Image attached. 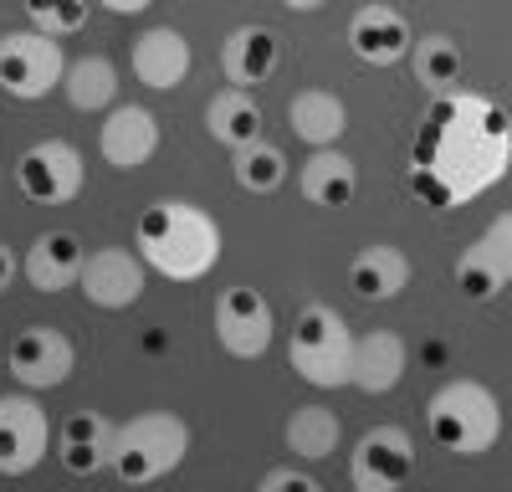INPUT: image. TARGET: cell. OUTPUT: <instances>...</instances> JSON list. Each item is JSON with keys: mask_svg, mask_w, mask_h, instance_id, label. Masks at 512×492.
<instances>
[{"mask_svg": "<svg viewBox=\"0 0 512 492\" xmlns=\"http://www.w3.org/2000/svg\"><path fill=\"white\" fill-rule=\"evenodd\" d=\"M287 451L292 457H303V462H323L338 451V436H344V426H338V416L328 405H297L292 416H287Z\"/></svg>", "mask_w": 512, "mask_h": 492, "instance_id": "cell-25", "label": "cell"}, {"mask_svg": "<svg viewBox=\"0 0 512 492\" xmlns=\"http://www.w3.org/2000/svg\"><path fill=\"white\" fill-rule=\"evenodd\" d=\"M282 6H287V11H323L328 0H282Z\"/></svg>", "mask_w": 512, "mask_h": 492, "instance_id": "cell-33", "label": "cell"}, {"mask_svg": "<svg viewBox=\"0 0 512 492\" xmlns=\"http://www.w3.org/2000/svg\"><path fill=\"white\" fill-rule=\"evenodd\" d=\"M205 129H210L216 144H226L236 154V149L262 139V108H256V98L246 88H221L205 103Z\"/></svg>", "mask_w": 512, "mask_h": 492, "instance_id": "cell-24", "label": "cell"}, {"mask_svg": "<svg viewBox=\"0 0 512 492\" xmlns=\"http://www.w3.org/2000/svg\"><path fill=\"white\" fill-rule=\"evenodd\" d=\"M507 170H512V113L472 88L436 93L415 123L410 190L436 211H456V205L487 195Z\"/></svg>", "mask_w": 512, "mask_h": 492, "instance_id": "cell-1", "label": "cell"}, {"mask_svg": "<svg viewBox=\"0 0 512 492\" xmlns=\"http://www.w3.org/2000/svg\"><path fill=\"white\" fill-rule=\"evenodd\" d=\"M349 477L359 492H395L415 477V441L400 426H374L364 431V441L354 446Z\"/></svg>", "mask_w": 512, "mask_h": 492, "instance_id": "cell-12", "label": "cell"}, {"mask_svg": "<svg viewBox=\"0 0 512 492\" xmlns=\"http://www.w3.org/2000/svg\"><path fill=\"white\" fill-rule=\"evenodd\" d=\"M410 67H415V82L420 88H431V93H451L456 82H461V47L451 36H420L410 41Z\"/></svg>", "mask_w": 512, "mask_h": 492, "instance_id": "cell-27", "label": "cell"}, {"mask_svg": "<svg viewBox=\"0 0 512 492\" xmlns=\"http://www.w3.org/2000/svg\"><path fill=\"white\" fill-rule=\"evenodd\" d=\"M62 77H67V57H62L57 36H47V31H6L0 36V93L36 103L52 88H62Z\"/></svg>", "mask_w": 512, "mask_h": 492, "instance_id": "cell-6", "label": "cell"}, {"mask_svg": "<svg viewBox=\"0 0 512 492\" xmlns=\"http://www.w3.org/2000/svg\"><path fill=\"white\" fill-rule=\"evenodd\" d=\"M410 21L395 11V6H384V0H374V6H359L354 21H349V47L359 62L369 67H395L405 52H410Z\"/></svg>", "mask_w": 512, "mask_h": 492, "instance_id": "cell-15", "label": "cell"}, {"mask_svg": "<svg viewBox=\"0 0 512 492\" xmlns=\"http://www.w3.org/2000/svg\"><path fill=\"white\" fill-rule=\"evenodd\" d=\"M16 272H21V262H16V252L6 241H0V293H6V287L16 282Z\"/></svg>", "mask_w": 512, "mask_h": 492, "instance_id": "cell-31", "label": "cell"}, {"mask_svg": "<svg viewBox=\"0 0 512 492\" xmlns=\"http://www.w3.org/2000/svg\"><path fill=\"white\" fill-rule=\"evenodd\" d=\"M277 31L272 26H236L221 47V67H226V82L231 88H256L277 72Z\"/></svg>", "mask_w": 512, "mask_h": 492, "instance_id": "cell-21", "label": "cell"}, {"mask_svg": "<svg viewBox=\"0 0 512 492\" xmlns=\"http://www.w3.org/2000/svg\"><path fill=\"white\" fill-rule=\"evenodd\" d=\"M349 287H354V298H364V303H390V298H400L410 287V257L400 252V246H390V241H374L349 262Z\"/></svg>", "mask_w": 512, "mask_h": 492, "instance_id": "cell-20", "label": "cell"}, {"mask_svg": "<svg viewBox=\"0 0 512 492\" xmlns=\"http://www.w3.org/2000/svg\"><path fill=\"white\" fill-rule=\"evenodd\" d=\"M72 364H77V349L52 323H31V328H21V334L11 339V375L26 390H57V385H67Z\"/></svg>", "mask_w": 512, "mask_h": 492, "instance_id": "cell-13", "label": "cell"}, {"mask_svg": "<svg viewBox=\"0 0 512 492\" xmlns=\"http://www.w3.org/2000/svg\"><path fill=\"white\" fill-rule=\"evenodd\" d=\"M113 421L103 410H72L57 431V457L72 477H93L103 467H113Z\"/></svg>", "mask_w": 512, "mask_h": 492, "instance_id": "cell-17", "label": "cell"}, {"mask_svg": "<svg viewBox=\"0 0 512 492\" xmlns=\"http://www.w3.org/2000/svg\"><path fill=\"white\" fill-rule=\"evenodd\" d=\"M21 11L47 36H72L88 26V0H21Z\"/></svg>", "mask_w": 512, "mask_h": 492, "instance_id": "cell-29", "label": "cell"}, {"mask_svg": "<svg viewBox=\"0 0 512 492\" xmlns=\"http://www.w3.org/2000/svg\"><path fill=\"white\" fill-rule=\"evenodd\" d=\"M82 298L93 308H108V313H123L144 298L149 287V262L139 252H128V246H103L82 262Z\"/></svg>", "mask_w": 512, "mask_h": 492, "instance_id": "cell-8", "label": "cell"}, {"mask_svg": "<svg viewBox=\"0 0 512 492\" xmlns=\"http://www.w3.org/2000/svg\"><path fill=\"white\" fill-rule=\"evenodd\" d=\"M134 77L154 93H169L190 77V41L175 26H149L134 36Z\"/></svg>", "mask_w": 512, "mask_h": 492, "instance_id": "cell-18", "label": "cell"}, {"mask_svg": "<svg viewBox=\"0 0 512 492\" xmlns=\"http://www.w3.org/2000/svg\"><path fill=\"white\" fill-rule=\"evenodd\" d=\"M297 190L313 205H323V211H344L359 195V170L344 149L328 144V149H313V159L303 164V175H297Z\"/></svg>", "mask_w": 512, "mask_h": 492, "instance_id": "cell-22", "label": "cell"}, {"mask_svg": "<svg viewBox=\"0 0 512 492\" xmlns=\"http://www.w3.org/2000/svg\"><path fill=\"white\" fill-rule=\"evenodd\" d=\"M425 431L451 457H482L502 436V405L482 380H446L425 405Z\"/></svg>", "mask_w": 512, "mask_h": 492, "instance_id": "cell-3", "label": "cell"}, {"mask_svg": "<svg viewBox=\"0 0 512 492\" xmlns=\"http://www.w3.org/2000/svg\"><path fill=\"white\" fill-rule=\"evenodd\" d=\"M410 369V349L395 328H369V334L354 339V369H349V385L364 395H390Z\"/></svg>", "mask_w": 512, "mask_h": 492, "instance_id": "cell-16", "label": "cell"}, {"mask_svg": "<svg viewBox=\"0 0 512 492\" xmlns=\"http://www.w3.org/2000/svg\"><path fill=\"white\" fill-rule=\"evenodd\" d=\"M52 446V421L31 395H0V477H26Z\"/></svg>", "mask_w": 512, "mask_h": 492, "instance_id": "cell-11", "label": "cell"}, {"mask_svg": "<svg viewBox=\"0 0 512 492\" xmlns=\"http://www.w3.org/2000/svg\"><path fill=\"white\" fill-rule=\"evenodd\" d=\"M82 175H88V170H82V154L67 139H41V144H31L16 159V185L36 205H67V200H77Z\"/></svg>", "mask_w": 512, "mask_h": 492, "instance_id": "cell-7", "label": "cell"}, {"mask_svg": "<svg viewBox=\"0 0 512 492\" xmlns=\"http://www.w3.org/2000/svg\"><path fill=\"white\" fill-rule=\"evenodd\" d=\"M256 487H262V492H282V487H292V492H318V477H313V472H297V467H272Z\"/></svg>", "mask_w": 512, "mask_h": 492, "instance_id": "cell-30", "label": "cell"}, {"mask_svg": "<svg viewBox=\"0 0 512 492\" xmlns=\"http://www.w3.org/2000/svg\"><path fill=\"white\" fill-rule=\"evenodd\" d=\"M62 88H67V103L77 113H103L118 93V67L108 57H77V62H67Z\"/></svg>", "mask_w": 512, "mask_h": 492, "instance_id": "cell-26", "label": "cell"}, {"mask_svg": "<svg viewBox=\"0 0 512 492\" xmlns=\"http://www.w3.org/2000/svg\"><path fill=\"white\" fill-rule=\"evenodd\" d=\"M272 303L256 287H226L216 303V339L231 359H262L272 349Z\"/></svg>", "mask_w": 512, "mask_h": 492, "instance_id": "cell-10", "label": "cell"}, {"mask_svg": "<svg viewBox=\"0 0 512 492\" xmlns=\"http://www.w3.org/2000/svg\"><path fill=\"white\" fill-rule=\"evenodd\" d=\"M103 11H113V16H139V11H149L154 0H98Z\"/></svg>", "mask_w": 512, "mask_h": 492, "instance_id": "cell-32", "label": "cell"}, {"mask_svg": "<svg viewBox=\"0 0 512 492\" xmlns=\"http://www.w3.org/2000/svg\"><path fill=\"white\" fill-rule=\"evenodd\" d=\"M287 123H292V134L303 139V144L328 149V144L344 139V129H349V108H344V98L328 93V88H303V93L287 103Z\"/></svg>", "mask_w": 512, "mask_h": 492, "instance_id": "cell-23", "label": "cell"}, {"mask_svg": "<svg viewBox=\"0 0 512 492\" xmlns=\"http://www.w3.org/2000/svg\"><path fill=\"white\" fill-rule=\"evenodd\" d=\"M512 282V211H502L456 262V287L472 303H492Z\"/></svg>", "mask_w": 512, "mask_h": 492, "instance_id": "cell-9", "label": "cell"}, {"mask_svg": "<svg viewBox=\"0 0 512 492\" xmlns=\"http://www.w3.org/2000/svg\"><path fill=\"white\" fill-rule=\"evenodd\" d=\"M82 262H88V252H82V241L72 231H41L31 241V252L21 262L26 282L36 287V293H62V287H72L82 277Z\"/></svg>", "mask_w": 512, "mask_h": 492, "instance_id": "cell-19", "label": "cell"}, {"mask_svg": "<svg viewBox=\"0 0 512 492\" xmlns=\"http://www.w3.org/2000/svg\"><path fill=\"white\" fill-rule=\"evenodd\" d=\"M139 257L169 282H200L221 262V226L190 200H154L134 221Z\"/></svg>", "mask_w": 512, "mask_h": 492, "instance_id": "cell-2", "label": "cell"}, {"mask_svg": "<svg viewBox=\"0 0 512 492\" xmlns=\"http://www.w3.org/2000/svg\"><path fill=\"white\" fill-rule=\"evenodd\" d=\"M190 451V426L175 410H144V416L123 421L113 431V472L128 487H149L169 477Z\"/></svg>", "mask_w": 512, "mask_h": 492, "instance_id": "cell-4", "label": "cell"}, {"mask_svg": "<svg viewBox=\"0 0 512 492\" xmlns=\"http://www.w3.org/2000/svg\"><path fill=\"white\" fill-rule=\"evenodd\" d=\"M282 180H287V154L277 144L256 139V144L236 149V185L246 195H272V190H282Z\"/></svg>", "mask_w": 512, "mask_h": 492, "instance_id": "cell-28", "label": "cell"}, {"mask_svg": "<svg viewBox=\"0 0 512 492\" xmlns=\"http://www.w3.org/2000/svg\"><path fill=\"white\" fill-rule=\"evenodd\" d=\"M287 364L318 390H338L349 385V369H354V328L344 323V313L328 308V303H308L292 323V339H287Z\"/></svg>", "mask_w": 512, "mask_h": 492, "instance_id": "cell-5", "label": "cell"}, {"mask_svg": "<svg viewBox=\"0 0 512 492\" xmlns=\"http://www.w3.org/2000/svg\"><path fill=\"white\" fill-rule=\"evenodd\" d=\"M98 149L113 170H144L159 154V118L139 103H118L98 129Z\"/></svg>", "mask_w": 512, "mask_h": 492, "instance_id": "cell-14", "label": "cell"}]
</instances>
